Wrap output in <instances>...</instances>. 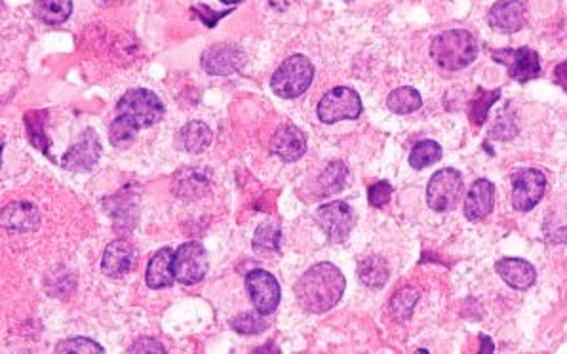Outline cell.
I'll use <instances>...</instances> for the list:
<instances>
[{"mask_svg": "<svg viewBox=\"0 0 567 354\" xmlns=\"http://www.w3.org/2000/svg\"><path fill=\"white\" fill-rule=\"evenodd\" d=\"M347 288L343 273L333 263H317L301 274L295 286L299 305L309 312L322 314L341 301Z\"/></svg>", "mask_w": 567, "mask_h": 354, "instance_id": "cell-1", "label": "cell"}, {"mask_svg": "<svg viewBox=\"0 0 567 354\" xmlns=\"http://www.w3.org/2000/svg\"><path fill=\"white\" fill-rule=\"evenodd\" d=\"M478 42L464 29H451L438 35L431 44V56L446 71H461L476 59Z\"/></svg>", "mask_w": 567, "mask_h": 354, "instance_id": "cell-2", "label": "cell"}, {"mask_svg": "<svg viewBox=\"0 0 567 354\" xmlns=\"http://www.w3.org/2000/svg\"><path fill=\"white\" fill-rule=\"evenodd\" d=\"M314 79V65L309 58L295 54L282 61L271 79L272 92L282 99H294L303 96Z\"/></svg>", "mask_w": 567, "mask_h": 354, "instance_id": "cell-3", "label": "cell"}, {"mask_svg": "<svg viewBox=\"0 0 567 354\" xmlns=\"http://www.w3.org/2000/svg\"><path fill=\"white\" fill-rule=\"evenodd\" d=\"M119 115H124L130 119L137 128H150L164 117V104L157 94L150 90H130L126 92L119 105H117Z\"/></svg>", "mask_w": 567, "mask_h": 354, "instance_id": "cell-4", "label": "cell"}, {"mask_svg": "<svg viewBox=\"0 0 567 354\" xmlns=\"http://www.w3.org/2000/svg\"><path fill=\"white\" fill-rule=\"evenodd\" d=\"M362 112V99L358 92L347 86H337L324 94L318 104V119L324 124H337L341 120H355Z\"/></svg>", "mask_w": 567, "mask_h": 354, "instance_id": "cell-5", "label": "cell"}, {"mask_svg": "<svg viewBox=\"0 0 567 354\" xmlns=\"http://www.w3.org/2000/svg\"><path fill=\"white\" fill-rule=\"evenodd\" d=\"M173 276L183 286H195L208 273V254L203 244L187 242L173 251Z\"/></svg>", "mask_w": 567, "mask_h": 354, "instance_id": "cell-6", "label": "cell"}, {"mask_svg": "<svg viewBox=\"0 0 567 354\" xmlns=\"http://www.w3.org/2000/svg\"><path fill=\"white\" fill-rule=\"evenodd\" d=\"M463 191V175L456 168L438 170L426 187V204L434 212H448L459 198Z\"/></svg>", "mask_w": 567, "mask_h": 354, "instance_id": "cell-7", "label": "cell"}, {"mask_svg": "<svg viewBox=\"0 0 567 354\" xmlns=\"http://www.w3.org/2000/svg\"><path fill=\"white\" fill-rule=\"evenodd\" d=\"M314 218H317L318 227L333 244L345 242L356 223L355 212L343 200H335L330 202V204L320 206Z\"/></svg>", "mask_w": 567, "mask_h": 354, "instance_id": "cell-8", "label": "cell"}, {"mask_svg": "<svg viewBox=\"0 0 567 354\" xmlns=\"http://www.w3.org/2000/svg\"><path fill=\"white\" fill-rule=\"evenodd\" d=\"M246 289L257 312L269 316L280 305V284L276 278L263 269H254L246 274Z\"/></svg>", "mask_w": 567, "mask_h": 354, "instance_id": "cell-9", "label": "cell"}, {"mask_svg": "<svg viewBox=\"0 0 567 354\" xmlns=\"http://www.w3.org/2000/svg\"><path fill=\"white\" fill-rule=\"evenodd\" d=\"M547 191V177L537 168H527L512 177V206L518 212L533 210Z\"/></svg>", "mask_w": 567, "mask_h": 354, "instance_id": "cell-10", "label": "cell"}, {"mask_svg": "<svg viewBox=\"0 0 567 354\" xmlns=\"http://www.w3.org/2000/svg\"><path fill=\"white\" fill-rule=\"evenodd\" d=\"M494 59L497 63H502V65H507L509 74L518 82H529L539 77L540 73V63H539V56L535 50L532 48H518V50H512V48H505V50H495Z\"/></svg>", "mask_w": 567, "mask_h": 354, "instance_id": "cell-11", "label": "cell"}, {"mask_svg": "<svg viewBox=\"0 0 567 354\" xmlns=\"http://www.w3.org/2000/svg\"><path fill=\"white\" fill-rule=\"evenodd\" d=\"M99 157H102V143L97 134L88 128L63 157V168L69 172H90L96 168Z\"/></svg>", "mask_w": 567, "mask_h": 354, "instance_id": "cell-12", "label": "cell"}, {"mask_svg": "<svg viewBox=\"0 0 567 354\" xmlns=\"http://www.w3.org/2000/svg\"><path fill=\"white\" fill-rule=\"evenodd\" d=\"M527 21V6L524 0H497L489 10V25L501 33L520 31Z\"/></svg>", "mask_w": 567, "mask_h": 354, "instance_id": "cell-13", "label": "cell"}, {"mask_svg": "<svg viewBox=\"0 0 567 354\" xmlns=\"http://www.w3.org/2000/svg\"><path fill=\"white\" fill-rule=\"evenodd\" d=\"M203 67L210 74H218V77H229L244 65V52L229 44L211 46L203 54Z\"/></svg>", "mask_w": 567, "mask_h": 354, "instance_id": "cell-14", "label": "cell"}, {"mask_svg": "<svg viewBox=\"0 0 567 354\" xmlns=\"http://www.w3.org/2000/svg\"><path fill=\"white\" fill-rule=\"evenodd\" d=\"M307 137L295 126H280L271 137V153L284 162H295L305 155Z\"/></svg>", "mask_w": 567, "mask_h": 354, "instance_id": "cell-15", "label": "cell"}, {"mask_svg": "<svg viewBox=\"0 0 567 354\" xmlns=\"http://www.w3.org/2000/svg\"><path fill=\"white\" fill-rule=\"evenodd\" d=\"M495 185L487 180H478L464 198V218L469 221H482L494 210Z\"/></svg>", "mask_w": 567, "mask_h": 354, "instance_id": "cell-16", "label": "cell"}, {"mask_svg": "<svg viewBox=\"0 0 567 354\" xmlns=\"http://www.w3.org/2000/svg\"><path fill=\"white\" fill-rule=\"evenodd\" d=\"M495 271L512 289H529L537 281L533 265L518 258H505L497 261Z\"/></svg>", "mask_w": 567, "mask_h": 354, "instance_id": "cell-17", "label": "cell"}, {"mask_svg": "<svg viewBox=\"0 0 567 354\" xmlns=\"http://www.w3.org/2000/svg\"><path fill=\"white\" fill-rule=\"evenodd\" d=\"M134 265V250L126 240H115L105 248L102 259V271L109 278H122L128 274Z\"/></svg>", "mask_w": 567, "mask_h": 354, "instance_id": "cell-18", "label": "cell"}, {"mask_svg": "<svg viewBox=\"0 0 567 354\" xmlns=\"http://www.w3.org/2000/svg\"><path fill=\"white\" fill-rule=\"evenodd\" d=\"M172 263H173L172 248H162L153 258H150L147 265V273H145V281L150 289L170 288L173 284L175 276H173Z\"/></svg>", "mask_w": 567, "mask_h": 354, "instance_id": "cell-19", "label": "cell"}, {"mask_svg": "<svg viewBox=\"0 0 567 354\" xmlns=\"http://www.w3.org/2000/svg\"><path fill=\"white\" fill-rule=\"evenodd\" d=\"M39 210L27 202H14L3 210V227H6L8 231H34L39 229Z\"/></svg>", "mask_w": 567, "mask_h": 354, "instance_id": "cell-20", "label": "cell"}, {"mask_svg": "<svg viewBox=\"0 0 567 354\" xmlns=\"http://www.w3.org/2000/svg\"><path fill=\"white\" fill-rule=\"evenodd\" d=\"M180 139H181V147L187 150V153L198 155L203 153L204 149H208V145L211 143V130L203 120H193L187 126H183Z\"/></svg>", "mask_w": 567, "mask_h": 354, "instance_id": "cell-21", "label": "cell"}, {"mask_svg": "<svg viewBox=\"0 0 567 354\" xmlns=\"http://www.w3.org/2000/svg\"><path fill=\"white\" fill-rule=\"evenodd\" d=\"M33 12L48 25H61L73 14V0H36Z\"/></svg>", "mask_w": 567, "mask_h": 354, "instance_id": "cell-22", "label": "cell"}, {"mask_svg": "<svg viewBox=\"0 0 567 354\" xmlns=\"http://www.w3.org/2000/svg\"><path fill=\"white\" fill-rule=\"evenodd\" d=\"M358 276L364 286L370 289H381L388 281V267L383 258L370 256L364 258L358 265Z\"/></svg>", "mask_w": 567, "mask_h": 354, "instance_id": "cell-23", "label": "cell"}, {"mask_svg": "<svg viewBox=\"0 0 567 354\" xmlns=\"http://www.w3.org/2000/svg\"><path fill=\"white\" fill-rule=\"evenodd\" d=\"M347 175H349V170L343 162L339 160L330 162L317 181L318 193L324 196H333L337 193H341L347 183Z\"/></svg>", "mask_w": 567, "mask_h": 354, "instance_id": "cell-24", "label": "cell"}, {"mask_svg": "<svg viewBox=\"0 0 567 354\" xmlns=\"http://www.w3.org/2000/svg\"><path fill=\"white\" fill-rule=\"evenodd\" d=\"M387 105L396 115H411V112L421 109L423 97L415 88L402 86L398 90L390 92V96L387 97Z\"/></svg>", "mask_w": 567, "mask_h": 354, "instance_id": "cell-25", "label": "cell"}, {"mask_svg": "<svg viewBox=\"0 0 567 354\" xmlns=\"http://www.w3.org/2000/svg\"><path fill=\"white\" fill-rule=\"evenodd\" d=\"M440 158H442V147L433 142V139H423L411 150L410 166L415 170H425L431 164H436Z\"/></svg>", "mask_w": 567, "mask_h": 354, "instance_id": "cell-26", "label": "cell"}, {"mask_svg": "<svg viewBox=\"0 0 567 354\" xmlns=\"http://www.w3.org/2000/svg\"><path fill=\"white\" fill-rule=\"evenodd\" d=\"M280 248V227L274 223L261 225L254 236L256 254H274Z\"/></svg>", "mask_w": 567, "mask_h": 354, "instance_id": "cell-27", "label": "cell"}, {"mask_svg": "<svg viewBox=\"0 0 567 354\" xmlns=\"http://www.w3.org/2000/svg\"><path fill=\"white\" fill-rule=\"evenodd\" d=\"M419 301V292L413 288H402L400 292L395 294L390 299V312H393L398 320H410L415 305Z\"/></svg>", "mask_w": 567, "mask_h": 354, "instance_id": "cell-28", "label": "cell"}, {"mask_svg": "<svg viewBox=\"0 0 567 354\" xmlns=\"http://www.w3.org/2000/svg\"><path fill=\"white\" fill-rule=\"evenodd\" d=\"M140 134V128L124 115H119L115 120H112L111 128H109V137L111 143L115 147H128L134 139Z\"/></svg>", "mask_w": 567, "mask_h": 354, "instance_id": "cell-29", "label": "cell"}, {"mask_svg": "<svg viewBox=\"0 0 567 354\" xmlns=\"http://www.w3.org/2000/svg\"><path fill=\"white\" fill-rule=\"evenodd\" d=\"M499 97H501V90L486 92L484 88H478V90H476V101L471 107V120L474 122V126H482L486 122L489 107L494 105Z\"/></svg>", "mask_w": 567, "mask_h": 354, "instance_id": "cell-30", "label": "cell"}, {"mask_svg": "<svg viewBox=\"0 0 567 354\" xmlns=\"http://www.w3.org/2000/svg\"><path fill=\"white\" fill-rule=\"evenodd\" d=\"M264 314L257 312H242L233 320V330L241 335H257L267 330V322L263 320Z\"/></svg>", "mask_w": 567, "mask_h": 354, "instance_id": "cell-31", "label": "cell"}, {"mask_svg": "<svg viewBox=\"0 0 567 354\" xmlns=\"http://www.w3.org/2000/svg\"><path fill=\"white\" fill-rule=\"evenodd\" d=\"M56 352H105L102 345H97L96 341L92 339H86V337H73V339H65L57 343Z\"/></svg>", "mask_w": 567, "mask_h": 354, "instance_id": "cell-32", "label": "cell"}, {"mask_svg": "<svg viewBox=\"0 0 567 354\" xmlns=\"http://www.w3.org/2000/svg\"><path fill=\"white\" fill-rule=\"evenodd\" d=\"M41 115H42V112H33L34 120H31L29 115H27V119H25V120H27V130H29V135H31V143H33L36 149H41L44 155H48L50 145H48L46 134L42 132V124H44V122L39 120Z\"/></svg>", "mask_w": 567, "mask_h": 354, "instance_id": "cell-33", "label": "cell"}, {"mask_svg": "<svg viewBox=\"0 0 567 354\" xmlns=\"http://www.w3.org/2000/svg\"><path fill=\"white\" fill-rule=\"evenodd\" d=\"M393 196V185L388 181H377L368 189V202L373 208H383Z\"/></svg>", "mask_w": 567, "mask_h": 354, "instance_id": "cell-34", "label": "cell"}, {"mask_svg": "<svg viewBox=\"0 0 567 354\" xmlns=\"http://www.w3.org/2000/svg\"><path fill=\"white\" fill-rule=\"evenodd\" d=\"M128 352H132V354H135V352H158V354H164L166 350H164V347L158 343L157 339L142 337V339L135 341V343L130 347Z\"/></svg>", "mask_w": 567, "mask_h": 354, "instance_id": "cell-35", "label": "cell"}, {"mask_svg": "<svg viewBox=\"0 0 567 354\" xmlns=\"http://www.w3.org/2000/svg\"><path fill=\"white\" fill-rule=\"evenodd\" d=\"M554 77H556V82L567 92V61L560 63L556 71H554Z\"/></svg>", "mask_w": 567, "mask_h": 354, "instance_id": "cell-36", "label": "cell"}, {"mask_svg": "<svg viewBox=\"0 0 567 354\" xmlns=\"http://www.w3.org/2000/svg\"><path fill=\"white\" fill-rule=\"evenodd\" d=\"M480 343H482V347H480V350H478V352H494V341H491L487 335H480Z\"/></svg>", "mask_w": 567, "mask_h": 354, "instance_id": "cell-37", "label": "cell"}, {"mask_svg": "<svg viewBox=\"0 0 567 354\" xmlns=\"http://www.w3.org/2000/svg\"><path fill=\"white\" fill-rule=\"evenodd\" d=\"M221 3H223V4H238V3H241V0H221Z\"/></svg>", "mask_w": 567, "mask_h": 354, "instance_id": "cell-38", "label": "cell"}]
</instances>
